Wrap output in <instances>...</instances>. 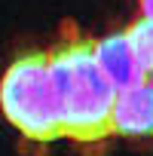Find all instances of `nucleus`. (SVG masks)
Segmentation results:
<instances>
[{
    "instance_id": "obj_1",
    "label": "nucleus",
    "mask_w": 153,
    "mask_h": 156,
    "mask_svg": "<svg viewBox=\"0 0 153 156\" xmlns=\"http://www.w3.org/2000/svg\"><path fill=\"white\" fill-rule=\"evenodd\" d=\"M46 58L49 80L61 104V138L89 156L101 153L113 138L110 110L116 92L95 61V40L73 22H64L58 40L46 49Z\"/></svg>"
},
{
    "instance_id": "obj_2",
    "label": "nucleus",
    "mask_w": 153,
    "mask_h": 156,
    "mask_svg": "<svg viewBox=\"0 0 153 156\" xmlns=\"http://www.w3.org/2000/svg\"><path fill=\"white\" fill-rule=\"evenodd\" d=\"M0 110L25 144L49 147L61 138V104L49 80L46 52L19 55L0 76Z\"/></svg>"
},
{
    "instance_id": "obj_3",
    "label": "nucleus",
    "mask_w": 153,
    "mask_h": 156,
    "mask_svg": "<svg viewBox=\"0 0 153 156\" xmlns=\"http://www.w3.org/2000/svg\"><path fill=\"white\" fill-rule=\"evenodd\" d=\"M95 61L101 67V73L107 76V83L113 86V92H129L135 86L150 83L147 73L138 67V58L126 40V34H110L95 40Z\"/></svg>"
},
{
    "instance_id": "obj_4",
    "label": "nucleus",
    "mask_w": 153,
    "mask_h": 156,
    "mask_svg": "<svg viewBox=\"0 0 153 156\" xmlns=\"http://www.w3.org/2000/svg\"><path fill=\"white\" fill-rule=\"evenodd\" d=\"M110 129L113 135H132L144 138L153 135V86H135L129 92H116L113 110H110Z\"/></svg>"
},
{
    "instance_id": "obj_5",
    "label": "nucleus",
    "mask_w": 153,
    "mask_h": 156,
    "mask_svg": "<svg viewBox=\"0 0 153 156\" xmlns=\"http://www.w3.org/2000/svg\"><path fill=\"white\" fill-rule=\"evenodd\" d=\"M123 34H126V40H129V46H132V52L138 58V67L147 73V80H150L153 76V22L135 19Z\"/></svg>"
},
{
    "instance_id": "obj_6",
    "label": "nucleus",
    "mask_w": 153,
    "mask_h": 156,
    "mask_svg": "<svg viewBox=\"0 0 153 156\" xmlns=\"http://www.w3.org/2000/svg\"><path fill=\"white\" fill-rule=\"evenodd\" d=\"M138 9H141V19L153 22V0H138Z\"/></svg>"
},
{
    "instance_id": "obj_7",
    "label": "nucleus",
    "mask_w": 153,
    "mask_h": 156,
    "mask_svg": "<svg viewBox=\"0 0 153 156\" xmlns=\"http://www.w3.org/2000/svg\"><path fill=\"white\" fill-rule=\"evenodd\" d=\"M150 86H153V76H150Z\"/></svg>"
}]
</instances>
